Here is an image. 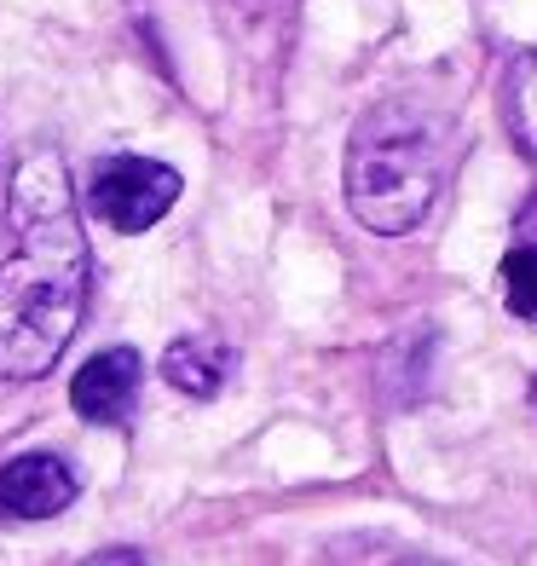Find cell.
<instances>
[{"mask_svg": "<svg viewBox=\"0 0 537 566\" xmlns=\"http://www.w3.org/2000/svg\"><path fill=\"white\" fill-rule=\"evenodd\" d=\"M12 243L0 254V376L30 381L64 358L87 313V238L59 150H35L12 174Z\"/></svg>", "mask_w": 537, "mask_h": 566, "instance_id": "6da1fadb", "label": "cell"}, {"mask_svg": "<svg viewBox=\"0 0 537 566\" xmlns=\"http://www.w3.org/2000/svg\"><path fill=\"white\" fill-rule=\"evenodd\" d=\"M445 179V122L411 105L388 98L376 105L347 139V209L381 238L422 226Z\"/></svg>", "mask_w": 537, "mask_h": 566, "instance_id": "7a4b0ae2", "label": "cell"}, {"mask_svg": "<svg viewBox=\"0 0 537 566\" xmlns=\"http://www.w3.org/2000/svg\"><path fill=\"white\" fill-rule=\"evenodd\" d=\"M87 202L116 231H150L179 202V174L150 157H105L93 168Z\"/></svg>", "mask_w": 537, "mask_h": 566, "instance_id": "3957f363", "label": "cell"}, {"mask_svg": "<svg viewBox=\"0 0 537 566\" xmlns=\"http://www.w3.org/2000/svg\"><path fill=\"white\" fill-rule=\"evenodd\" d=\"M75 503V474L59 457L30 451L0 462V521H46Z\"/></svg>", "mask_w": 537, "mask_h": 566, "instance_id": "277c9868", "label": "cell"}, {"mask_svg": "<svg viewBox=\"0 0 537 566\" xmlns=\"http://www.w3.org/2000/svg\"><path fill=\"white\" fill-rule=\"evenodd\" d=\"M134 399H139V353L134 347L93 353L70 381V405L82 410L87 422H105V428L134 417Z\"/></svg>", "mask_w": 537, "mask_h": 566, "instance_id": "5b68a950", "label": "cell"}, {"mask_svg": "<svg viewBox=\"0 0 537 566\" xmlns=\"http://www.w3.org/2000/svg\"><path fill=\"white\" fill-rule=\"evenodd\" d=\"M225 370H232L225 347H220V342H202V336L173 342L168 358H162V376L173 381L179 394H191V399H214L220 381H225Z\"/></svg>", "mask_w": 537, "mask_h": 566, "instance_id": "8992f818", "label": "cell"}, {"mask_svg": "<svg viewBox=\"0 0 537 566\" xmlns=\"http://www.w3.org/2000/svg\"><path fill=\"white\" fill-rule=\"evenodd\" d=\"M503 295L508 313L537 324V243H515L503 254Z\"/></svg>", "mask_w": 537, "mask_h": 566, "instance_id": "52a82bcc", "label": "cell"}, {"mask_svg": "<svg viewBox=\"0 0 537 566\" xmlns=\"http://www.w3.org/2000/svg\"><path fill=\"white\" fill-rule=\"evenodd\" d=\"M515 127H520V139L537 150V59H526V70L515 75Z\"/></svg>", "mask_w": 537, "mask_h": 566, "instance_id": "ba28073f", "label": "cell"}, {"mask_svg": "<svg viewBox=\"0 0 537 566\" xmlns=\"http://www.w3.org/2000/svg\"><path fill=\"white\" fill-rule=\"evenodd\" d=\"M93 566H145V560H139L134 549H110V555H98Z\"/></svg>", "mask_w": 537, "mask_h": 566, "instance_id": "9c48e42d", "label": "cell"}]
</instances>
